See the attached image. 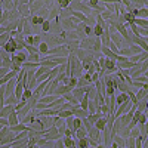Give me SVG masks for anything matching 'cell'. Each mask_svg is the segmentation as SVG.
Wrapping results in <instances>:
<instances>
[{
    "label": "cell",
    "instance_id": "1",
    "mask_svg": "<svg viewBox=\"0 0 148 148\" xmlns=\"http://www.w3.org/2000/svg\"><path fill=\"white\" fill-rule=\"evenodd\" d=\"M46 55H55V56H68L70 52L65 45H59V46H53V47H49V51Z\"/></svg>",
    "mask_w": 148,
    "mask_h": 148
},
{
    "label": "cell",
    "instance_id": "2",
    "mask_svg": "<svg viewBox=\"0 0 148 148\" xmlns=\"http://www.w3.org/2000/svg\"><path fill=\"white\" fill-rule=\"evenodd\" d=\"M43 138H45L46 141H56V139H59V138H62V135L58 132V129H56L55 126H52V127H49V129L45 130Z\"/></svg>",
    "mask_w": 148,
    "mask_h": 148
},
{
    "label": "cell",
    "instance_id": "3",
    "mask_svg": "<svg viewBox=\"0 0 148 148\" xmlns=\"http://www.w3.org/2000/svg\"><path fill=\"white\" fill-rule=\"evenodd\" d=\"M133 104H132V101L130 99H127V101H125V102H123V104H120L117 108H116V111H114V119H117V117H120L121 114H126L127 113V111L130 110V107H132Z\"/></svg>",
    "mask_w": 148,
    "mask_h": 148
},
{
    "label": "cell",
    "instance_id": "4",
    "mask_svg": "<svg viewBox=\"0 0 148 148\" xmlns=\"http://www.w3.org/2000/svg\"><path fill=\"white\" fill-rule=\"evenodd\" d=\"M2 49L3 51H6L8 53H15V52H18V45H16V42H15V39L14 37H9L8 39V42L2 46Z\"/></svg>",
    "mask_w": 148,
    "mask_h": 148
},
{
    "label": "cell",
    "instance_id": "5",
    "mask_svg": "<svg viewBox=\"0 0 148 148\" xmlns=\"http://www.w3.org/2000/svg\"><path fill=\"white\" fill-rule=\"evenodd\" d=\"M132 43L138 45L144 52L148 51V37H139V36H133L132 37Z\"/></svg>",
    "mask_w": 148,
    "mask_h": 148
},
{
    "label": "cell",
    "instance_id": "6",
    "mask_svg": "<svg viewBox=\"0 0 148 148\" xmlns=\"http://www.w3.org/2000/svg\"><path fill=\"white\" fill-rule=\"evenodd\" d=\"M59 25H61V28H62L64 31H71V30L76 28V24L71 21L70 16L68 18H59Z\"/></svg>",
    "mask_w": 148,
    "mask_h": 148
},
{
    "label": "cell",
    "instance_id": "7",
    "mask_svg": "<svg viewBox=\"0 0 148 148\" xmlns=\"http://www.w3.org/2000/svg\"><path fill=\"white\" fill-rule=\"evenodd\" d=\"M88 138H90V139H93V141H96L98 144H101V130H98L95 126H92L89 130H88Z\"/></svg>",
    "mask_w": 148,
    "mask_h": 148
},
{
    "label": "cell",
    "instance_id": "8",
    "mask_svg": "<svg viewBox=\"0 0 148 148\" xmlns=\"http://www.w3.org/2000/svg\"><path fill=\"white\" fill-rule=\"evenodd\" d=\"M16 10H18V14H19L21 18H30L31 16V10H30L28 5H18Z\"/></svg>",
    "mask_w": 148,
    "mask_h": 148
},
{
    "label": "cell",
    "instance_id": "9",
    "mask_svg": "<svg viewBox=\"0 0 148 148\" xmlns=\"http://www.w3.org/2000/svg\"><path fill=\"white\" fill-rule=\"evenodd\" d=\"M9 129L12 130V132H15V133H19V132H30V130H33L31 129V126H28V125H24V123H18V125H15V126H9Z\"/></svg>",
    "mask_w": 148,
    "mask_h": 148
},
{
    "label": "cell",
    "instance_id": "10",
    "mask_svg": "<svg viewBox=\"0 0 148 148\" xmlns=\"http://www.w3.org/2000/svg\"><path fill=\"white\" fill-rule=\"evenodd\" d=\"M93 42H95V39H92V37H84V39H82L79 42V47L80 49H86V51H90Z\"/></svg>",
    "mask_w": 148,
    "mask_h": 148
},
{
    "label": "cell",
    "instance_id": "11",
    "mask_svg": "<svg viewBox=\"0 0 148 148\" xmlns=\"http://www.w3.org/2000/svg\"><path fill=\"white\" fill-rule=\"evenodd\" d=\"M147 58H148V52H141V53L129 56V61L133 62V64H139V62H142V61H147Z\"/></svg>",
    "mask_w": 148,
    "mask_h": 148
},
{
    "label": "cell",
    "instance_id": "12",
    "mask_svg": "<svg viewBox=\"0 0 148 148\" xmlns=\"http://www.w3.org/2000/svg\"><path fill=\"white\" fill-rule=\"evenodd\" d=\"M67 92H71V88H70V86H65V84H62V83H59V84L56 86V89H55L53 95H56V96H64Z\"/></svg>",
    "mask_w": 148,
    "mask_h": 148
},
{
    "label": "cell",
    "instance_id": "13",
    "mask_svg": "<svg viewBox=\"0 0 148 148\" xmlns=\"http://www.w3.org/2000/svg\"><path fill=\"white\" fill-rule=\"evenodd\" d=\"M136 110L139 113H147V108H148V98H144V99H139L136 104H135Z\"/></svg>",
    "mask_w": 148,
    "mask_h": 148
},
{
    "label": "cell",
    "instance_id": "14",
    "mask_svg": "<svg viewBox=\"0 0 148 148\" xmlns=\"http://www.w3.org/2000/svg\"><path fill=\"white\" fill-rule=\"evenodd\" d=\"M10 148H27L28 147V138H24V139H19V141H14L9 144Z\"/></svg>",
    "mask_w": 148,
    "mask_h": 148
},
{
    "label": "cell",
    "instance_id": "15",
    "mask_svg": "<svg viewBox=\"0 0 148 148\" xmlns=\"http://www.w3.org/2000/svg\"><path fill=\"white\" fill-rule=\"evenodd\" d=\"M12 111H15V105H3V108L0 110V117L8 119V116L12 113Z\"/></svg>",
    "mask_w": 148,
    "mask_h": 148
},
{
    "label": "cell",
    "instance_id": "16",
    "mask_svg": "<svg viewBox=\"0 0 148 148\" xmlns=\"http://www.w3.org/2000/svg\"><path fill=\"white\" fill-rule=\"evenodd\" d=\"M101 53H102L105 58L113 59V61H116V56H117V53H114L113 51H110V47H107V46H102V47H101Z\"/></svg>",
    "mask_w": 148,
    "mask_h": 148
},
{
    "label": "cell",
    "instance_id": "17",
    "mask_svg": "<svg viewBox=\"0 0 148 148\" xmlns=\"http://www.w3.org/2000/svg\"><path fill=\"white\" fill-rule=\"evenodd\" d=\"M71 93H73V96L77 99V102H80V99L84 96L86 92L83 90V88H77V86H76V88H73V89H71Z\"/></svg>",
    "mask_w": 148,
    "mask_h": 148
},
{
    "label": "cell",
    "instance_id": "18",
    "mask_svg": "<svg viewBox=\"0 0 148 148\" xmlns=\"http://www.w3.org/2000/svg\"><path fill=\"white\" fill-rule=\"evenodd\" d=\"M21 120H19V117H18V114H16V111H12V113L8 116V123H9V126H15V125H18Z\"/></svg>",
    "mask_w": 148,
    "mask_h": 148
},
{
    "label": "cell",
    "instance_id": "19",
    "mask_svg": "<svg viewBox=\"0 0 148 148\" xmlns=\"http://www.w3.org/2000/svg\"><path fill=\"white\" fill-rule=\"evenodd\" d=\"M28 21H30V24H31L33 27H40L42 24H43V21H45V18L37 16V15H31V16L28 18Z\"/></svg>",
    "mask_w": 148,
    "mask_h": 148
},
{
    "label": "cell",
    "instance_id": "20",
    "mask_svg": "<svg viewBox=\"0 0 148 148\" xmlns=\"http://www.w3.org/2000/svg\"><path fill=\"white\" fill-rule=\"evenodd\" d=\"M59 6L56 5V6H52L51 9H49V15H47V19L49 21H52V19H55V18H58L59 16Z\"/></svg>",
    "mask_w": 148,
    "mask_h": 148
},
{
    "label": "cell",
    "instance_id": "21",
    "mask_svg": "<svg viewBox=\"0 0 148 148\" xmlns=\"http://www.w3.org/2000/svg\"><path fill=\"white\" fill-rule=\"evenodd\" d=\"M135 98H136V102H138L139 99H144V98H148V89H147V88L136 89V92H135Z\"/></svg>",
    "mask_w": 148,
    "mask_h": 148
},
{
    "label": "cell",
    "instance_id": "22",
    "mask_svg": "<svg viewBox=\"0 0 148 148\" xmlns=\"http://www.w3.org/2000/svg\"><path fill=\"white\" fill-rule=\"evenodd\" d=\"M86 136H88V130L83 127V125L77 130H74V139H80V138H86Z\"/></svg>",
    "mask_w": 148,
    "mask_h": 148
},
{
    "label": "cell",
    "instance_id": "23",
    "mask_svg": "<svg viewBox=\"0 0 148 148\" xmlns=\"http://www.w3.org/2000/svg\"><path fill=\"white\" fill-rule=\"evenodd\" d=\"M101 117H104V114L101 113V111H98V113H93V114H88V117H86V119H88V121L93 126V125H95V121H96V120H99Z\"/></svg>",
    "mask_w": 148,
    "mask_h": 148
},
{
    "label": "cell",
    "instance_id": "24",
    "mask_svg": "<svg viewBox=\"0 0 148 148\" xmlns=\"http://www.w3.org/2000/svg\"><path fill=\"white\" fill-rule=\"evenodd\" d=\"M74 145H76L77 148H88L89 147L88 136H86V138H80V139H74Z\"/></svg>",
    "mask_w": 148,
    "mask_h": 148
},
{
    "label": "cell",
    "instance_id": "25",
    "mask_svg": "<svg viewBox=\"0 0 148 148\" xmlns=\"http://www.w3.org/2000/svg\"><path fill=\"white\" fill-rule=\"evenodd\" d=\"M93 126H95V127H96L98 130H101V132H102V130L105 129V126H107V116H104V117H101L99 120H96Z\"/></svg>",
    "mask_w": 148,
    "mask_h": 148
},
{
    "label": "cell",
    "instance_id": "26",
    "mask_svg": "<svg viewBox=\"0 0 148 148\" xmlns=\"http://www.w3.org/2000/svg\"><path fill=\"white\" fill-rule=\"evenodd\" d=\"M129 99V96H127V93H125V92H120L119 95H116V105L119 107L120 104H123L125 101H127Z\"/></svg>",
    "mask_w": 148,
    "mask_h": 148
},
{
    "label": "cell",
    "instance_id": "27",
    "mask_svg": "<svg viewBox=\"0 0 148 148\" xmlns=\"http://www.w3.org/2000/svg\"><path fill=\"white\" fill-rule=\"evenodd\" d=\"M135 18H144V19H147L148 18V8L145 6V8L136 9V15H135Z\"/></svg>",
    "mask_w": 148,
    "mask_h": 148
},
{
    "label": "cell",
    "instance_id": "28",
    "mask_svg": "<svg viewBox=\"0 0 148 148\" xmlns=\"http://www.w3.org/2000/svg\"><path fill=\"white\" fill-rule=\"evenodd\" d=\"M133 24L136 27H141V28H148V19H144V18H135Z\"/></svg>",
    "mask_w": 148,
    "mask_h": 148
},
{
    "label": "cell",
    "instance_id": "29",
    "mask_svg": "<svg viewBox=\"0 0 148 148\" xmlns=\"http://www.w3.org/2000/svg\"><path fill=\"white\" fill-rule=\"evenodd\" d=\"M62 98H64V101H65V102H70L71 105H79L77 99H76V98L73 96V93H71V92H67V93H65V95H64Z\"/></svg>",
    "mask_w": 148,
    "mask_h": 148
},
{
    "label": "cell",
    "instance_id": "30",
    "mask_svg": "<svg viewBox=\"0 0 148 148\" xmlns=\"http://www.w3.org/2000/svg\"><path fill=\"white\" fill-rule=\"evenodd\" d=\"M30 98H33V89H24V92H22V95H21V99L19 101H24V102H27Z\"/></svg>",
    "mask_w": 148,
    "mask_h": 148
},
{
    "label": "cell",
    "instance_id": "31",
    "mask_svg": "<svg viewBox=\"0 0 148 148\" xmlns=\"http://www.w3.org/2000/svg\"><path fill=\"white\" fill-rule=\"evenodd\" d=\"M33 15H37V16H42V18L47 19V15H49V8L43 6V8H40L39 10H36V14H33Z\"/></svg>",
    "mask_w": 148,
    "mask_h": 148
},
{
    "label": "cell",
    "instance_id": "32",
    "mask_svg": "<svg viewBox=\"0 0 148 148\" xmlns=\"http://www.w3.org/2000/svg\"><path fill=\"white\" fill-rule=\"evenodd\" d=\"M56 95H45V96H40L39 98V102H43V104H49V102H52L56 99Z\"/></svg>",
    "mask_w": 148,
    "mask_h": 148
},
{
    "label": "cell",
    "instance_id": "33",
    "mask_svg": "<svg viewBox=\"0 0 148 148\" xmlns=\"http://www.w3.org/2000/svg\"><path fill=\"white\" fill-rule=\"evenodd\" d=\"M73 116V111L71 110H59L58 111V117H61V119H67V117H71Z\"/></svg>",
    "mask_w": 148,
    "mask_h": 148
},
{
    "label": "cell",
    "instance_id": "34",
    "mask_svg": "<svg viewBox=\"0 0 148 148\" xmlns=\"http://www.w3.org/2000/svg\"><path fill=\"white\" fill-rule=\"evenodd\" d=\"M37 49H39V53H42V56H45L47 53V51H49V46H47V43L42 42L39 46H37Z\"/></svg>",
    "mask_w": 148,
    "mask_h": 148
},
{
    "label": "cell",
    "instance_id": "35",
    "mask_svg": "<svg viewBox=\"0 0 148 148\" xmlns=\"http://www.w3.org/2000/svg\"><path fill=\"white\" fill-rule=\"evenodd\" d=\"M61 139H62V142H64V147H65V148H68V147H73V145H74V138H71V136H62Z\"/></svg>",
    "mask_w": 148,
    "mask_h": 148
},
{
    "label": "cell",
    "instance_id": "36",
    "mask_svg": "<svg viewBox=\"0 0 148 148\" xmlns=\"http://www.w3.org/2000/svg\"><path fill=\"white\" fill-rule=\"evenodd\" d=\"M27 61L28 62H39L40 61V53H28Z\"/></svg>",
    "mask_w": 148,
    "mask_h": 148
},
{
    "label": "cell",
    "instance_id": "37",
    "mask_svg": "<svg viewBox=\"0 0 148 148\" xmlns=\"http://www.w3.org/2000/svg\"><path fill=\"white\" fill-rule=\"evenodd\" d=\"M40 28H42V33H49V30H51V21H49V19H45L43 24L40 25Z\"/></svg>",
    "mask_w": 148,
    "mask_h": 148
},
{
    "label": "cell",
    "instance_id": "38",
    "mask_svg": "<svg viewBox=\"0 0 148 148\" xmlns=\"http://www.w3.org/2000/svg\"><path fill=\"white\" fill-rule=\"evenodd\" d=\"M80 126H82V119L74 117V120H73V132H74V130H77Z\"/></svg>",
    "mask_w": 148,
    "mask_h": 148
},
{
    "label": "cell",
    "instance_id": "39",
    "mask_svg": "<svg viewBox=\"0 0 148 148\" xmlns=\"http://www.w3.org/2000/svg\"><path fill=\"white\" fill-rule=\"evenodd\" d=\"M116 90H117V89H114L113 86H105V96H113V95H116Z\"/></svg>",
    "mask_w": 148,
    "mask_h": 148
},
{
    "label": "cell",
    "instance_id": "40",
    "mask_svg": "<svg viewBox=\"0 0 148 148\" xmlns=\"http://www.w3.org/2000/svg\"><path fill=\"white\" fill-rule=\"evenodd\" d=\"M10 33V31H9ZM9 33H3V34H0V46H3L6 42H8V39L10 37V34Z\"/></svg>",
    "mask_w": 148,
    "mask_h": 148
},
{
    "label": "cell",
    "instance_id": "41",
    "mask_svg": "<svg viewBox=\"0 0 148 148\" xmlns=\"http://www.w3.org/2000/svg\"><path fill=\"white\" fill-rule=\"evenodd\" d=\"M83 33H84V36H86V37H93V34H92V27H90V25H86V24H84V27H83Z\"/></svg>",
    "mask_w": 148,
    "mask_h": 148
},
{
    "label": "cell",
    "instance_id": "42",
    "mask_svg": "<svg viewBox=\"0 0 148 148\" xmlns=\"http://www.w3.org/2000/svg\"><path fill=\"white\" fill-rule=\"evenodd\" d=\"M77 77H68V84L67 86H70V88L73 89V88H76V86H77Z\"/></svg>",
    "mask_w": 148,
    "mask_h": 148
},
{
    "label": "cell",
    "instance_id": "43",
    "mask_svg": "<svg viewBox=\"0 0 148 148\" xmlns=\"http://www.w3.org/2000/svg\"><path fill=\"white\" fill-rule=\"evenodd\" d=\"M25 51H28V53H39V49L31 45H25Z\"/></svg>",
    "mask_w": 148,
    "mask_h": 148
},
{
    "label": "cell",
    "instance_id": "44",
    "mask_svg": "<svg viewBox=\"0 0 148 148\" xmlns=\"http://www.w3.org/2000/svg\"><path fill=\"white\" fill-rule=\"evenodd\" d=\"M147 123V113H141L138 117V125H145Z\"/></svg>",
    "mask_w": 148,
    "mask_h": 148
},
{
    "label": "cell",
    "instance_id": "45",
    "mask_svg": "<svg viewBox=\"0 0 148 148\" xmlns=\"http://www.w3.org/2000/svg\"><path fill=\"white\" fill-rule=\"evenodd\" d=\"M71 2H73V0H62V2H61L58 6H59V9H67L71 5Z\"/></svg>",
    "mask_w": 148,
    "mask_h": 148
},
{
    "label": "cell",
    "instance_id": "46",
    "mask_svg": "<svg viewBox=\"0 0 148 148\" xmlns=\"http://www.w3.org/2000/svg\"><path fill=\"white\" fill-rule=\"evenodd\" d=\"M133 80H136V82H141V83H147L148 77H147V74H141V76H136V77H133Z\"/></svg>",
    "mask_w": 148,
    "mask_h": 148
},
{
    "label": "cell",
    "instance_id": "47",
    "mask_svg": "<svg viewBox=\"0 0 148 148\" xmlns=\"http://www.w3.org/2000/svg\"><path fill=\"white\" fill-rule=\"evenodd\" d=\"M0 62H2V67H6V68L10 70V67H12V61L10 59H3V61H0Z\"/></svg>",
    "mask_w": 148,
    "mask_h": 148
},
{
    "label": "cell",
    "instance_id": "48",
    "mask_svg": "<svg viewBox=\"0 0 148 148\" xmlns=\"http://www.w3.org/2000/svg\"><path fill=\"white\" fill-rule=\"evenodd\" d=\"M107 47H110V51H113L114 53H117V52H119V47H117V46H116V45H114L113 42H110Z\"/></svg>",
    "mask_w": 148,
    "mask_h": 148
},
{
    "label": "cell",
    "instance_id": "49",
    "mask_svg": "<svg viewBox=\"0 0 148 148\" xmlns=\"http://www.w3.org/2000/svg\"><path fill=\"white\" fill-rule=\"evenodd\" d=\"M10 70L9 68H6V67H0V79H2L3 76H6V74L9 73Z\"/></svg>",
    "mask_w": 148,
    "mask_h": 148
},
{
    "label": "cell",
    "instance_id": "50",
    "mask_svg": "<svg viewBox=\"0 0 148 148\" xmlns=\"http://www.w3.org/2000/svg\"><path fill=\"white\" fill-rule=\"evenodd\" d=\"M0 126H9V123H8V119H3V117H0Z\"/></svg>",
    "mask_w": 148,
    "mask_h": 148
},
{
    "label": "cell",
    "instance_id": "51",
    "mask_svg": "<svg viewBox=\"0 0 148 148\" xmlns=\"http://www.w3.org/2000/svg\"><path fill=\"white\" fill-rule=\"evenodd\" d=\"M99 3H111V5H116L117 2H116V0H99Z\"/></svg>",
    "mask_w": 148,
    "mask_h": 148
},
{
    "label": "cell",
    "instance_id": "52",
    "mask_svg": "<svg viewBox=\"0 0 148 148\" xmlns=\"http://www.w3.org/2000/svg\"><path fill=\"white\" fill-rule=\"evenodd\" d=\"M30 0H19V5H28Z\"/></svg>",
    "mask_w": 148,
    "mask_h": 148
},
{
    "label": "cell",
    "instance_id": "53",
    "mask_svg": "<svg viewBox=\"0 0 148 148\" xmlns=\"http://www.w3.org/2000/svg\"><path fill=\"white\" fill-rule=\"evenodd\" d=\"M61 2H62V0H56V5H59Z\"/></svg>",
    "mask_w": 148,
    "mask_h": 148
},
{
    "label": "cell",
    "instance_id": "54",
    "mask_svg": "<svg viewBox=\"0 0 148 148\" xmlns=\"http://www.w3.org/2000/svg\"><path fill=\"white\" fill-rule=\"evenodd\" d=\"M68 148H77V147H76V145H73V147H68Z\"/></svg>",
    "mask_w": 148,
    "mask_h": 148
}]
</instances>
